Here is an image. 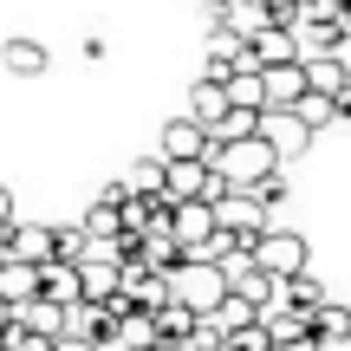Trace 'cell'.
Masks as SVG:
<instances>
[{
  "label": "cell",
  "mask_w": 351,
  "mask_h": 351,
  "mask_svg": "<svg viewBox=\"0 0 351 351\" xmlns=\"http://www.w3.org/2000/svg\"><path fill=\"white\" fill-rule=\"evenodd\" d=\"M169 293L176 306H189L195 319H215L228 306V293H234V280H228V267H208V261H182L169 274Z\"/></svg>",
  "instance_id": "obj_1"
},
{
  "label": "cell",
  "mask_w": 351,
  "mask_h": 351,
  "mask_svg": "<svg viewBox=\"0 0 351 351\" xmlns=\"http://www.w3.org/2000/svg\"><path fill=\"white\" fill-rule=\"evenodd\" d=\"M215 169H221L228 189H261L267 176H280V150L267 137H241V143H221L215 150Z\"/></svg>",
  "instance_id": "obj_2"
},
{
  "label": "cell",
  "mask_w": 351,
  "mask_h": 351,
  "mask_svg": "<svg viewBox=\"0 0 351 351\" xmlns=\"http://www.w3.org/2000/svg\"><path fill=\"white\" fill-rule=\"evenodd\" d=\"M247 254H254V267H261V274L280 280V287H287L293 274H306V234H293V228H267Z\"/></svg>",
  "instance_id": "obj_3"
},
{
  "label": "cell",
  "mask_w": 351,
  "mask_h": 351,
  "mask_svg": "<svg viewBox=\"0 0 351 351\" xmlns=\"http://www.w3.org/2000/svg\"><path fill=\"white\" fill-rule=\"evenodd\" d=\"M163 163H215V130H202L195 117H169L163 137H156Z\"/></svg>",
  "instance_id": "obj_4"
},
{
  "label": "cell",
  "mask_w": 351,
  "mask_h": 351,
  "mask_svg": "<svg viewBox=\"0 0 351 351\" xmlns=\"http://www.w3.org/2000/svg\"><path fill=\"white\" fill-rule=\"evenodd\" d=\"M169 234H176V247H182V261H195V254L208 247L215 234H221V221H215V202H176Z\"/></svg>",
  "instance_id": "obj_5"
},
{
  "label": "cell",
  "mask_w": 351,
  "mask_h": 351,
  "mask_svg": "<svg viewBox=\"0 0 351 351\" xmlns=\"http://www.w3.org/2000/svg\"><path fill=\"white\" fill-rule=\"evenodd\" d=\"M215 221H221V234H234L241 247H254V241L267 234V208L247 195V189H228V195L215 202Z\"/></svg>",
  "instance_id": "obj_6"
},
{
  "label": "cell",
  "mask_w": 351,
  "mask_h": 351,
  "mask_svg": "<svg viewBox=\"0 0 351 351\" xmlns=\"http://www.w3.org/2000/svg\"><path fill=\"white\" fill-rule=\"evenodd\" d=\"M124 300L137 306V313H163V306L176 300V293H169V274H156V267L130 261V267H124Z\"/></svg>",
  "instance_id": "obj_7"
},
{
  "label": "cell",
  "mask_w": 351,
  "mask_h": 351,
  "mask_svg": "<svg viewBox=\"0 0 351 351\" xmlns=\"http://www.w3.org/2000/svg\"><path fill=\"white\" fill-rule=\"evenodd\" d=\"M78 280H85V306H111L117 293H124V267H117V261H98V254L78 261Z\"/></svg>",
  "instance_id": "obj_8"
},
{
  "label": "cell",
  "mask_w": 351,
  "mask_h": 351,
  "mask_svg": "<svg viewBox=\"0 0 351 351\" xmlns=\"http://www.w3.org/2000/svg\"><path fill=\"white\" fill-rule=\"evenodd\" d=\"M7 261L52 267V228H39V221H13V228H7Z\"/></svg>",
  "instance_id": "obj_9"
},
{
  "label": "cell",
  "mask_w": 351,
  "mask_h": 351,
  "mask_svg": "<svg viewBox=\"0 0 351 351\" xmlns=\"http://www.w3.org/2000/svg\"><path fill=\"white\" fill-rule=\"evenodd\" d=\"M39 300H52V306H85V280H78V267L72 261H52V267H39Z\"/></svg>",
  "instance_id": "obj_10"
},
{
  "label": "cell",
  "mask_w": 351,
  "mask_h": 351,
  "mask_svg": "<svg viewBox=\"0 0 351 351\" xmlns=\"http://www.w3.org/2000/svg\"><path fill=\"white\" fill-rule=\"evenodd\" d=\"M261 85H267V111H293V104L306 98V65L300 59H293V65H267Z\"/></svg>",
  "instance_id": "obj_11"
},
{
  "label": "cell",
  "mask_w": 351,
  "mask_h": 351,
  "mask_svg": "<svg viewBox=\"0 0 351 351\" xmlns=\"http://www.w3.org/2000/svg\"><path fill=\"white\" fill-rule=\"evenodd\" d=\"M261 137L274 143V150H280V163H287V156H300L306 143H313V130H306L293 111H267V117H261Z\"/></svg>",
  "instance_id": "obj_12"
},
{
  "label": "cell",
  "mask_w": 351,
  "mask_h": 351,
  "mask_svg": "<svg viewBox=\"0 0 351 351\" xmlns=\"http://www.w3.org/2000/svg\"><path fill=\"white\" fill-rule=\"evenodd\" d=\"M293 39H300V59H332L351 33H345L339 20H300V33H293Z\"/></svg>",
  "instance_id": "obj_13"
},
{
  "label": "cell",
  "mask_w": 351,
  "mask_h": 351,
  "mask_svg": "<svg viewBox=\"0 0 351 351\" xmlns=\"http://www.w3.org/2000/svg\"><path fill=\"white\" fill-rule=\"evenodd\" d=\"M228 111H234V104H228V85H208V78H202V85L189 91V117H195L202 130H221Z\"/></svg>",
  "instance_id": "obj_14"
},
{
  "label": "cell",
  "mask_w": 351,
  "mask_h": 351,
  "mask_svg": "<svg viewBox=\"0 0 351 351\" xmlns=\"http://www.w3.org/2000/svg\"><path fill=\"white\" fill-rule=\"evenodd\" d=\"M13 319H20L26 332H39V339H46V345L72 332V313H65V306H52V300H33V306H20V313H13Z\"/></svg>",
  "instance_id": "obj_15"
},
{
  "label": "cell",
  "mask_w": 351,
  "mask_h": 351,
  "mask_svg": "<svg viewBox=\"0 0 351 351\" xmlns=\"http://www.w3.org/2000/svg\"><path fill=\"white\" fill-rule=\"evenodd\" d=\"M0 300L20 313V306H33L39 300V267H26V261H7L0 267Z\"/></svg>",
  "instance_id": "obj_16"
},
{
  "label": "cell",
  "mask_w": 351,
  "mask_h": 351,
  "mask_svg": "<svg viewBox=\"0 0 351 351\" xmlns=\"http://www.w3.org/2000/svg\"><path fill=\"white\" fill-rule=\"evenodd\" d=\"M313 339H319V351H345V339H351V306H319L313 313Z\"/></svg>",
  "instance_id": "obj_17"
},
{
  "label": "cell",
  "mask_w": 351,
  "mask_h": 351,
  "mask_svg": "<svg viewBox=\"0 0 351 351\" xmlns=\"http://www.w3.org/2000/svg\"><path fill=\"white\" fill-rule=\"evenodd\" d=\"M0 65H7L13 78H39L46 72V46H39V39H7V46H0Z\"/></svg>",
  "instance_id": "obj_18"
},
{
  "label": "cell",
  "mask_w": 351,
  "mask_h": 351,
  "mask_svg": "<svg viewBox=\"0 0 351 351\" xmlns=\"http://www.w3.org/2000/svg\"><path fill=\"white\" fill-rule=\"evenodd\" d=\"M247 46H254V65H261V72H267V65H293V59H300V39L280 33V26H267V33L247 39Z\"/></svg>",
  "instance_id": "obj_19"
},
{
  "label": "cell",
  "mask_w": 351,
  "mask_h": 351,
  "mask_svg": "<svg viewBox=\"0 0 351 351\" xmlns=\"http://www.w3.org/2000/svg\"><path fill=\"white\" fill-rule=\"evenodd\" d=\"M280 306H293V313H306V319H313V313H319V306H332V293H326V287H319V280H313V274H293V280H287V287H280Z\"/></svg>",
  "instance_id": "obj_20"
},
{
  "label": "cell",
  "mask_w": 351,
  "mask_h": 351,
  "mask_svg": "<svg viewBox=\"0 0 351 351\" xmlns=\"http://www.w3.org/2000/svg\"><path fill=\"white\" fill-rule=\"evenodd\" d=\"M306 65V91H326V98H339V91L351 85V72H345V59L332 52V59H300Z\"/></svg>",
  "instance_id": "obj_21"
},
{
  "label": "cell",
  "mask_w": 351,
  "mask_h": 351,
  "mask_svg": "<svg viewBox=\"0 0 351 351\" xmlns=\"http://www.w3.org/2000/svg\"><path fill=\"white\" fill-rule=\"evenodd\" d=\"M124 189H130V195H169V163H163V156L130 163V169H124Z\"/></svg>",
  "instance_id": "obj_22"
},
{
  "label": "cell",
  "mask_w": 351,
  "mask_h": 351,
  "mask_svg": "<svg viewBox=\"0 0 351 351\" xmlns=\"http://www.w3.org/2000/svg\"><path fill=\"white\" fill-rule=\"evenodd\" d=\"M78 228H85V234L91 241H117V234H124V202H91V208H85V221H78Z\"/></svg>",
  "instance_id": "obj_23"
},
{
  "label": "cell",
  "mask_w": 351,
  "mask_h": 351,
  "mask_svg": "<svg viewBox=\"0 0 351 351\" xmlns=\"http://www.w3.org/2000/svg\"><path fill=\"white\" fill-rule=\"evenodd\" d=\"M163 345V332H156V313H130L124 326H117V351H156Z\"/></svg>",
  "instance_id": "obj_24"
},
{
  "label": "cell",
  "mask_w": 351,
  "mask_h": 351,
  "mask_svg": "<svg viewBox=\"0 0 351 351\" xmlns=\"http://www.w3.org/2000/svg\"><path fill=\"white\" fill-rule=\"evenodd\" d=\"M156 332H163V345H189V339H195V332H202V319L195 313H189V306H163V313H156Z\"/></svg>",
  "instance_id": "obj_25"
},
{
  "label": "cell",
  "mask_w": 351,
  "mask_h": 351,
  "mask_svg": "<svg viewBox=\"0 0 351 351\" xmlns=\"http://www.w3.org/2000/svg\"><path fill=\"white\" fill-rule=\"evenodd\" d=\"M261 319H267L261 306H247V300H241V293H228V306H221V313L208 319V326H215V332H221V339H228V332H247V326H261Z\"/></svg>",
  "instance_id": "obj_26"
},
{
  "label": "cell",
  "mask_w": 351,
  "mask_h": 351,
  "mask_svg": "<svg viewBox=\"0 0 351 351\" xmlns=\"http://www.w3.org/2000/svg\"><path fill=\"white\" fill-rule=\"evenodd\" d=\"M228 104L261 117V111H267V85H261V72H234V78H228Z\"/></svg>",
  "instance_id": "obj_27"
},
{
  "label": "cell",
  "mask_w": 351,
  "mask_h": 351,
  "mask_svg": "<svg viewBox=\"0 0 351 351\" xmlns=\"http://www.w3.org/2000/svg\"><path fill=\"white\" fill-rule=\"evenodd\" d=\"M293 117H300V124H306V130H313V137H319V130H326V124H339V104H332L326 91H306V98L293 104Z\"/></svg>",
  "instance_id": "obj_28"
},
{
  "label": "cell",
  "mask_w": 351,
  "mask_h": 351,
  "mask_svg": "<svg viewBox=\"0 0 351 351\" xmlns=\"http://www.w3.org/2000/svg\"><path fill=\"white\" fill-rule=\"evenodd\" d=\"M85 254H91V234H85V228H52V261H85Z\"/></svg>",
  "instance_id": "obj_29"
},
{
  "label": "cell",
  "mask_w": 351,
  "mask_h": 351,
  "mask_svg": "<svg viewBox=\"0 0 351 351\" xmlns=\"http://www.w3.org/2000/svg\"><path fill=\"white\" fill-rule=\"evenodd\" d=\"M254 202H261V208H274V202H287V176H267L261 189H247Z\"/></svg>",
  "instance_id": "obj_30"
},
{
  "label": "cell",
  "mask_w": 351,
  "mask_h": 351,
  "mask_svg": "<svg viewBox=\"0 0 351 351\" xmlns=\"http://www.w3.org/2000/svg\"><path fill=\"white\" fill-rule=\"evenodd\" d=\"M52 351H98L91 339H78V332H65V339H52Z\"/></svg>",
  "instance_id": "obj_31"
},
{
  "label": "cell",
  "mask_w": 351,
  "mask_h": 351,
  "mask_svg": "<svg viewBox=\"0 0 351 351\" xmlns=\"http://www.w3.org/2000/svg\"><path fill=\"white\" fill-rule=\"evenodd\" d=\"M7 228H13V189L0 182V234H7Z\"/></svg>",
  "instance_id": "obj_32"
},
{
  "label": "cell",
  "mask_w": 351,
  "mask_h": 351,
  "mask_svg": "<svg viewBox=\"0 0 351 351\" xmlns=\"http://www.w3.org/2000/svg\"><path fill=\"white\" fill-rule=\"evenodd\" d=\"M332 104H339V117H351V85L339 91V98H332Z\"/></svg>",
  "instance_id": "obj_33"
},
{
  "label": "cell",
  "mask_w": 351,
  "mask_h": 351,
  "mask_svg": "<svg viewBox=\"0 0 351 351\" xmlns=\"http://www.w3.org/2000/svg\"><path fill=\"white\" fill-rule=\"evenodd\" d=\"M7 326H13V306H7V300H0V339H7Z\"/></svg>",
  "instance_id": "obj_34"
},
{
  "label": "cell",
  "mask_w": 351,
  "mask_h": 351,
  "mask_svg": "<svg viewBox=\"0 0 351 351\" xmlns=\"http://www.w3.org/2000/svg\"><path fill=\"white\" fill-rule=\"evenodd\" d=\"M339 59H345V72H351V39H345V46H339Z\"/></svg>",
  "instance_id": "obj_35"
},
{
  "label": "cell",
  "mask_w": 351,
  "mask_h": 351,
  "mask_svg": "<svg viewBox=\"0 0 351 351\" xmlns=\"http://www.w3.org/2000/svg\"><path fill=\"white\" fill-rule=\"evenodd\" d=\"M345 33H351V0H345Z\"/></svg>",
  "instance_id": "obj_36"
},
{
  "label": "cell",
  "mask_w": 351,
  "mask_h": 351,
  "mask_svg": "<svg viewBox=\"0 0 351 351\" xmlns=\"http://www.w3.org/2000/svg\"><path fill=\"white\" fill-rule=\"evenodd\" d=\"M156 351H182V345H156Z\"/></svg>",
  "instance_id": "obj_37"
},
{
  "label": "cell",
  "mask_w": 351,
  "mask_h": 351,
  "mask_svg": "<svg viewBox=\"0 0 351 351\" xmlns=\"http://www.w3.org/2000/svg\"><path fill=\"white\" fill-rule=\"evenodd\" d=\"M300 7H319V0H300Z\"/></svg>",
  "instance_id": "obj_38"
}]
</instances>
